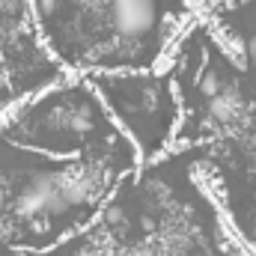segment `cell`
<instances>
[{"instance_id":"1","label":"cell","mask_w":256,"mask_h":256,"mask_svg":"<svg viewBox=\"0 0 256 256\" xmlns=\"http://www.w3.org/2000/svg\"><path fill=\"white\" fill-rule=\"evenodd\" d=\"M74 9L72 66L92 72L155 68L191 24L194 0H68Z\"/></svg>"},{"instance_id":"2","label":"cell","mask_w":256,"mask_h":256,"mask_svg":"<svg viewBox=\"0 0 256 256\" xmlns=\"http://www.w3.org/2000/svg\"><path fill=\"white\" fill-rule=\"evenodd\" d=\"M90 84L137 146L140 161H152L170 146L179 126V102L170 74H158L155 68H116L92 72Z\"/></svg>"},{"instance_id":"3","label":"cell","mask_w":256,"mask_h":256,"mask_svg":"<svg viewBox=\"0 0 256 256\" xmlns=\"http://www.w3.org/2000/svg\"><path fill=\"white\" fill-rule=\"evenodd\" d=\"M3 208H6V191L0 188V212H3Z\"/></svg>"}]
</instances>
